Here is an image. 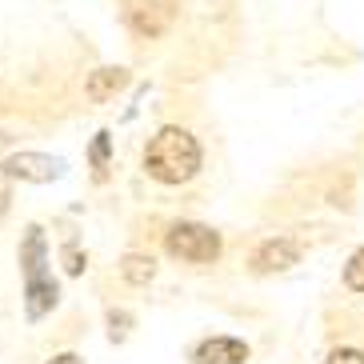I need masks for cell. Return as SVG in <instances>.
<instances>
[{"label":"cell","instance_id":"obj_1","mask_svg":"<svg viewBox=\"0 0 364 364\" xmlns=\"http://www.w3.org/2000/svg\"><path fill=\"white\" fill-rule=\"evenodd\" d=\"M144 168H149L152 181H161V184L193 181L196 168H200V144H196L193 132L168 124V129H161L149 140V149H144Z\"/></svg>","mask_w":364,"mask_h":364},{"label":"cell","instance_id":"obj_2","mask_svg":"<svg viewBox=\"0 0 364 364\" xmlns=\"http://www.w3.org/2000/svg\"><path fill=\"white\" fill-rule=\"evenodd\" d=\"M21 272H24V312H28V321H41L44 312L56 309L60 292H56V280L48 277V245H44V232L36 225L24 232Z\"/></svg>","mask_w":364,"mask_h":364},{"label":"cell","instance_id":"obj_3","mask_svg":"<svg viewBox=\"0 0 364 364\" xmlns=\"http://www.w3.org/2000/svg\"><path fill=\"white\" fill-rule=\"evenodd\" d=\"M164 248L188 264H213L220 257V232H213L208 225H196V220H181L164 232Z\"/></svg>","mask_w":364,"mask_h":364},{"label":"cell","instance_id":"obj_4","mask_svg":"<svg viewBox=\"0 0 364 364\" xmlns=\"http://www.w3.org/2000/svg\"><path fill=\"white\" fill-rule=\"evenodd\" d=\"M124 21L136 36H164L176 21V0H129L124 4Z\"/></svg>","mask_w":364,"mask_h":364},{"label":"cell","instance_id":"obj_5","mask_svg":"<svg viewBox=\"0 0 364 364\" xmlns=\"http://www.w3.org/2000/svg\"><path fill=\"white\" fill-rule=\"evenodd\" d=\"M65 172V161L56 156H41V152H16L4 161V176H16V181H33V184H48Z\"/></svg>","mask_w":364,"mask_h":364},{"label":"cell","instance_id":"obj_6","mask_svg":"<svg viewBox=\"0 0 364 364\" xmlns=\"http://www.w3.org/2000/svg\"><path fill=\"white\" fill-rule=\"evenodd\" d=\"M296 260H300V245L289 240V236H277V240H264V245L257 248L252 268H257L260 277H268V272H284V268H292Z\"/></svg>","mask_w":364,"mask_h":364},{"label":"cell","instance_id":"obj_7","mask_svg":"<svg viewBox=\"0 0 364 364\" xmlns=\"http://www.w3.org/2000/svg\"><path fill=\"white\" fill-rule=\"evenodd\" d=\"M196 364H245L248 360V344L236 341V336H213L204 341L193 356Z\"/></svg>","mask_w":364,"mask_h":364},{"label":"cell","instance_id":"obj_8","mask_svg":"<svg viewBox=\"0 0 364 364\" xmlns=\"http://www.w3.org/2000/svg\"><path fill=\"white\" fill-rule=\"evenodd\" d=\"M124 85H129V73H124V68H97V73L88 76L85 92L92 100H108V97H117Z\"/></svg>","mask_w":364,"mask_h":364},{"label":"cell","instance_id":"obj_9","mask_svg":"<svg viewBox=\"0 0 364 364\" xmlns=\"http://www.w3.org/2000/svg\"><path fill=\"white\" fill-rule=\"evenodd\" d=\"M120 272H124L129 284H149V280L156 277V260L144 257V252H129V257L120 260Z\"/></svg>","mask_w":364,"mask_h":364},{"label":"cell","instance_id":"obj_10","mask_svg":"<svg viewBox=\"0 0 364 364\" xmlns=\"http://www.w3.org/2000/svg\"><path fill=\"white\" fill-rule=\"evenodd\" d=\"M344 284H348L353 292H364V248L353 252V260L344 264Z\"/></svg>","mask_w":364,"mask_h":364},{"label":"cell","instance_id":"obj_11","mask_svg":"<svg viewBox=\"0 0 364 364\" xmlns=\"http://www.w3.org/2000/svg\"><path fill=\"white\" fill-rule=\"evenodd\" d=\"M324 364H364V353L360 348H336Z\"/></svg>","mask_w":364,"mask_h":364},{"label":"cell","instance_id":"obj_12","mask_svg":"<svg viewBox=\"0 0 364 364\" xmlns=\"http://www.w3.org/2000/svg\"><path fill=\"white\" fill-rule=\"evenodd\" d=\"M92 161H97V168L108 161V132H97V144H92Z\"/></svg>","mask_w":364,"mask_h":364},{"label":"cell","instance_id":"obj_13","mask_svg":"<svg viewBox=\"0 0 364 364\" xmlns=\"http://www.w3.org/2000/svg\"><path fill=\"white\" fill-rule=\"evenodd\" d=\"M65 260H68V272H80V257H76V248H65Z\"/></svg>","mask_w":364,"mask_h":364},{"label":"cell","instance_id":"obj_14","mask_svg":"<svg viewBox=\"0 0 364 364\" xmlns=\"http://www.w3.org/2000/svg\"><path fill=\"white\" fill-rule=\"evenodd\" d=\"M48 364H85V360H80L76 353H60V356H53Z\"/></svg>","mask_w":364,"mask_h":364}]
</instances>
